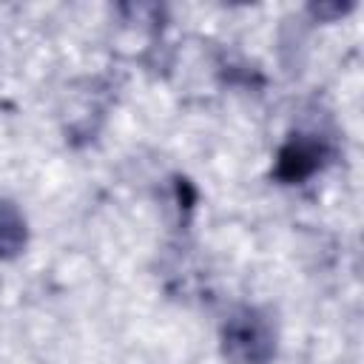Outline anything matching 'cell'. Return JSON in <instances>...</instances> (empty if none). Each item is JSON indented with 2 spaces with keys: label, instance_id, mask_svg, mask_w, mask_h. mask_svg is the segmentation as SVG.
<instances>
[{
  "label": "cell",
  "instance_id": "7a4b0ae2",
  "mask_svg": "<svg viewBox=\"0 0 364 364\" xmlns=\"http://www.w3.org/2000/svg\"><path fill=\"white\" fill-rule=\"evenodd\" d=\"M321 165V148L307 139H293L279 154V176L287 182L310 176Z\"/></svg>",
  "mask_w": 364,
  "mask_h": 364
},
{
  "label": "cell",
  "instance_id": "6da1fadb",
  "mask_svg": "<svg viewBox=\"0 0 364 364\" xmlns=\"http://www.w3.org/2000/svg\"><path fill=\"white\" fill-rule=\"evenodd\" d=\"M273 353V333L256 313L245 310L225 327V355L236 364H264Z\"/></svg>",
  "mask_w": 364,
  "mask_h": 364
},
{
  "label": "cell",
  "instance_id": "3957f363",
  "mask_svg": "<svg viewBox=\"0 0 364 364\" xmlns=\"http://www.w3.org/2000/svg\"><path fill=\"white\" fill-rule=\"evenodd\" d=\"M26 242V222L14 205L0 202V256H11Z\"/></svg>",
  "mask_w": 364,
  "mask_h": 364
}]
</instances>
